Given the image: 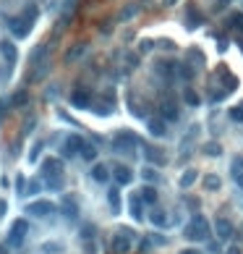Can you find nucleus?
<instances>
[{
    "mask_svg": "<svg viewBox=\"0 0 243 254\" xmlns=\"http://www.w3.org/2000/svg\"><path fill=\"white\" fill-rule=\"evenodd\" d=\"M230 24L236 26L238 32H243V13H233V16H230Z\"/></svg>",
    "mask_w": 243,
    "mask_h": 254,
    "instance_id": "nucleus-32",
    "label": "nucleus"
},
{
    "mask_svg": "<svg viewBox=\"0 0 243 254\" xmlns=\"http://www.w3.org/2000/svg\"><path fill=\"white\" fill-rule=\"evenodd\" d=\"M204 150H207V155H220V144H204Z\"/></svg>",
    "mask_w": 243,
    "mask_h": 254,
    "instance_id": "nucleus-35",
    "label": "nucleus"
},
{
    "mask_svg": "<svg viewBox=\"0 0 243 254\" xmlns=\"http://www.w3.org/2000/svg\"><path fill=\"white\" fill-rule=\"evenodd\" d=\"M228 254H241V249H236V247H233V249H228Z\"/></svg>",
    "mask_w": 243,
    "mask_h": 254,
    "instance_id": "nucleus-42",
    "label": "nucleus"
},
{
    "mask_svg": "<svg viewBox=\"0 0 243 254\" xmlns=\"http://www.w3.org/2000/svg\"><path fill=\"white\" fill-rule=\"evenodd\" d=\"M149 220H152V225H160V228H165V225H170V220H167V215L162 212V210H154L149 212Z\"/></svg>",
    "mask_w": 243,
    "mask_h": 254,
    "instance_id": "nucleus-17",
    "label": "nucleus"
},
{
    "mask_svg": "<svg viewBox=\"0 0 243 254\" xmlns=\"http://www.w3.org/2000/svg\"><path fill=\"white\" fill-rule=\"evenodd\" d=\"M0 55L5 58L8 66H13L16 58H18V52H16V45L13 42H8V40H0Z\"/></svg>",
    "mask_w": 243,
    "mask_h": 254,
    "instance_id": "nucleus-9",
    "label": "nucleus"
},
{
    "mask_svg": "<svg viewBox=\"0 0 243 254\" xmlns=\"http://www.w3.org/2000/svg\"><path fill=\"white\" fill-rule=\"evenodd\" d=\"M92 178H95L97 184H105V181H107V168H105V165H99V162H97V165L92 168Z\"/></svg>",
    "mask_w": 243,
    "mask_h": 254,
    "instance_id": "nucleus-20",
    "label": "nucleus"
},
{
    "mask_svg": "<svg viewBox=\"0 0 243 254\" xmlns=\"http://www.w3.org/2000/svg\"><path fill=\"white\" fill-rule=\"evenodd\" d=\"M186 24H189V26H199V24H204V16H201L199 8L189 5V11H186Z\"/></svg>",
    "mask_w": 243,
    "mask_h": 254,
    "instance_id": "nucleus-15",
    "label": "nucleus"
},
{
    "mask_svg": "<svg viewBox=\"0 0 243 254\" xmlns=\"http://www.w3.org/2000/svg\"><path fill=\"white\" fill-rule=\"evenodd\" d=\"M175 3V0H162V5H173Z\"/></svg>",
    "mask_w": 243,
    "mask_h": 254,
    "instance_id": "nucleus-43",
    "label": "nucleus"
},
{
    "mask_svg": "<svg viewBox=\"0 0 243 254\" xmlns=\"http://www.w3.org/2000/svg\"><path fill=\"white\" fill-rule=\"evenodd\" d=\"M238 48H241V50H243V37H241V40H238Z\"/></svg>",
    "mask_w": 243,
    "mask_h": 254,
    "instance_id": "nucleus-44",
    "label": "nucleus"
},
{
    "mask_svg": "<svg viewBox=\"0 0 243 254\" xmlns=\"http://www.w3.org/2000/svg\"><path fill=\"white\" fill-rule=\"evenodd\" d=\"M84 52H87V42H79V45H73V48L65 52V60H68V63H71V60H79Z\"/></svg>",
    "mask_w": 243,
    "mask_h": 254,
    "instance_id": "nucleus-18",
    "label": "nucleus"
},
{
    "mask_svg": "<svg viewBox=\"0 0 243 254\" xmlns=\"http://www.w3.org/2000/svg\"><path fill=\"white\" fill-rule=\"evenodd\" d=\"M42 252H45V254H50V252H52V254H58V252H63V247H60V244H45Z\"/></svg>",
    "mask_w": 243,
    "mask_h": 254,
    "instance_id": "nucleus-34",
    "label": "nucleus"
},
{
    "mask_svg": "<svg viewBox=\"0 0 243 254\" xmlns=\"http://www.w3.org/2000/svg\"><path fill=\"white\" fill-rule=\"evenodd\" d=\"M107 202H110V207H113V212L118 215V212H120V194L115 192V189L107 194Z\"/></svg>",
    "mask_w": 243,
    "mask_h": 254,
    "instance_id": "nucleus-25",
    "label": "nucleus"
},
{
    "mask_svg": "<svg viewBox=\"0 0 243 254\" xmlns=\"http://www.w3.org/2000/svg\"><path fill=\"white\" fill-rule=\"evenodd\" d=\"M63 212L68 215V217H76V212H79L76 202H73V199H68V197H65V202H63Z\"/></svg>",
    "mask_w": 243,
    "mask_h": 254,
    "instance_id": "nucleus-24",
    "label": "nucleus"
},
{
    "mask_svg": "<svg viewBox=\"0 0 243 254\" xmlns=\"http://www.w3.org/2000/svg\"><path fill=\"white\" fill-rule=\"evenodd\" d=\"M26 102H29V95H26V92H18V95L11 100V105H16V107H18V105H26Z\"/></svg>",
    "mask_w": 243,
    "mask_h": 254,
    "instance_id": "nucleus-31",
    "label": "nucleus"
},
{
    "mask_svg": "<svg viewBox=\"0 0 243 254\" xmlns=\"http://www.w3.org/2000/svg\"><path fill=\"white\" fill-rule=\"evenodd\" d=\"M217 74H220V79H222V84H225V92H230V89H236V87H238V79L228 71V66H220V68H217Z\"/></svg>",
    "mask_w": 243,
    "mask_h": 254,
    "instance_id": "nucleus-14",
    "label": "nucleus"
},
{
    "mask_svg": "<svg viewBox=\"0 0 243 254\" xmlns=\"http://www.w3.org/2000/svg\"><path fill=\"white\" fill-rule=\"evenodd\" d=\"M84 147H87L84 139L73 134V137H68V139H65V144H63V155L65 157H73V155H79V152H84Z\"/></svg>",
    "mask_w": 243,
    "mask_h": 254,
    "instance_id": "nucleus-6",
    "label": "nucleus"
},
{
    "mask_svg": "<svg viewBox=\"0 0 243 254\" xmlns=\"http://www.w3.org/2000/svg\"><path fill=\"white\" fill-rule=\"evenodd\" d=\"M146 155H149V160H154L157 165H165V155H162V150H146Z\"/></svg>",
    "mask_w": 243,
    "mask_h": 254,
    "instance_id": "nucleus-26",
    "label": "nucleus"
},
{
    "mask_svg": "<svg viewBox=\"0 0 243 254\" xmlns=\"http://www.w3.org/2000/svg\"><path fill=\"white\" fill-rule=\"evenodd\" d=\"M128 207H131V215H134V217H144V215H142V210H144V199H142V194H131Z\"/></svg>",
    "mask_w": 243,
    "mask_h": 254,
    "instance_id": "nucleus-16",
    "label": "nucleus"
},
{
    "mask_svg": "<svg viewBox=\"0 0 243 254\" xmlns=\"http://www.w3.org/2000/svg\"><path fill=\"white\" fill-rule=\"evenodd\" d=\"M48 55H50V45H37V48H34V52H32V55H29V63H32V66H40V63H45V60H48Z\"/></svg>",
    "mask_w": 243,
    "mask_h": 254,
    "instance_id": "nucleus-11",
    "label": "nucleus"
},
{
    "mask_svg": "<svg viewBox=\"0 0 243 254\" xmlns=\"http://www.w3.org/2000/svg\"><path fill=\"white\" fill-rule=\"evenodd\" d=\"M48 186H50V189H60V186H63V178H60V176H55L52 181L48 178Z\"/></svg>",
    "mask_w": 243,
    "mask_h": 254,
    "instance_id": "nucleus-38",
    "label": "nucleus"
},
{
    "mask_svg": "<svg viewBox=\"0 0 243 254\" xmlns=\"http://www.w3.org/2000/svg\"><path fill=\"white\" fill-rule=\"evenodd\" d=\"M149 131H152L154 137H165V123L160 121V118H157V121L152 118V121H149Z\"/></svg>",
    "mask_w": 243,
    "mask_h": 254,
    "instance_id": "nucleus-22",
    "label": "nucleus"
},
{
    "mask_svg": "<svg viewBox=\"0 0 243 254\" xmlns=\"http://www.w3.org/2000/svg\"><path fill=\"white\" fill-rule=\"evenodd\" d=\"M160 110H162L165 121H178V105H175L173 100H162V102H160Z\"/></svg>",
    "mask_w": 243,
    "mask_h": 254,
    "instance_id": "nucleus-12",
    "label": "nucleus"
},
{
    "mask_svg": "<svg viewBox=\"0 0 243 254\" xmlns=\"http://www.w3.org/2000/svg\"><path fill=\"white\" fill-rule=\"evenodd\" d=\"M233 176H236V181L243 186V170H238V168H236V173H233Z\"/></svg>",
    "mask_w": 243,
    "mask_h": 254,
    "instance_id": "nucleus-40",
    "label": "nucleus"
},
{
    "mask_svg": "<svg viewBox=\"0 0 243 254\" xmlns=\"http://www.w3.org/2000/svg\"><path fill=\"white\" fill-rule=\"evenodd\" d=\"M113 254H128L131 252V236L128 233H118L113 236V244H110Z\"/></svg>",
    "mask_w": 243,
    "mask_h": 254,
    "instance_id": "nucleus-7",
    "label": "nucleus"
},
{
    "mask_svg": "<svg viewBox=\"0 0 243 254\" xmlns=\"http://www.w3.org/2000/svg\"><path fill=\"white\" fill-rule=\"evenodd\" d=\"M71 105L73 107H89L92 105V92H89V89H73V92H71Z\"/></svg>",
    "mask_w": 243,
    "mask_h": 254,
    "instance_id": "nucleus-8",
    "label": "nucleus"
},
{
    "mask_svg": "<svg viewBox=\"0 0 243 254\" xmlns=\"http://www.w3.org/2000/svg\"><path fill=\"white\" fill-rule=\"evenodd\" d=\"M45 170H48L50 176H60V173H63V160H58V157H50L48 162H45Z\"/></svg>",
    "mask_w": 243,
    "mask_h": 254,
    "instance_id": "nucleus-19",
    "label": "nucleus"
},
{
    "mask_svg": "<svg viewBox=\"0 0 243 254\" xmlns=\"http://www.w3.org/2000/svg\"><path fill=\"white\" fill-rule=\"evenodd\" d=\"M214 231H217L220 239H233V223L225 220V217H217V223H214Z\"/></svg>",
    "mask_w": 243,
    "mask_h": 254,
    "instance_id": "nucleus-13",
    "label": "nucleus"
},
{
    "mask_svg": "<svg viewBox=\"0 0 243 254\" xmlns=\"http://www.w3.org/2000/svg\"><path fill=\"white\" fill-rule=\"evenodd\" d=\"M204 189H209V192L220 189V178L217 176H207V178H204Z\"/></svg>",
    "mask_w": 243,
    "mask_h": 254,
    "instance_id": "nucleus-29",
    "label": "nucleus"
},
{
    "mask_svg": "<svg viewBox=\"0 0 243 254\" xmlns=\"http://www.w3.org/2000/svg\"><path fill=\"white\" fill-rule=\"evenodd\" d=\"M186 102H189V105H199V102H201V97L196 95L194 89H186Z\"/></svg>",
    "mask_w": 243,
    "mask_h": 254,
    "instance_id": "nucleus-30",
    "label": "nucleus"
},
{
    "mask_svg": "<svg viewBox=\"0 0 243 254\" xmlns=\"http://www.w3.org/2000/svg\"><path fill=\"white\" fill-rule=\"evenodd\" d=\"M128 105H131V113H134V115H139V118L144 115V110H142V100H139V97L131 95V97H128Z\"/></svg>",
    "mask_w": 243,
    "mask_h": 254,
    "instance_id": "nucleus-23",
    "label": "nucleus"
},
{
    "mask_svg": "<svg viewBox=\"0 0 243 254\" xmlns=\"http://www.w3.org/2000/svg\"><path fill=\"white\" fill-rule=\"evenodd\" d=\"M26 215H34V217H48V215H55V204L52 202H32L26 204Z\"/></svg>",
    "mask_w": 243,
    "mask_h": 254,
    "instance_id": "nucleus-4",
    "label": "nucleus"
},
{
    "mask_svg": "<svg viewBox=\"0 0 243 254\" xmlns=\"http://www.w3.org/2000/svg\"><path fill=\"white\" fill-rule=\"evenodd\" d=\"M26 233H29V225H26V220H13L11 233H8V247H21Z\"/></svg>",
    "mask_w": 243,
    "mask_h": 254,
    "instance_id": "nucleus-3",
    "label": "nucleus"
},
{
    "mask_svg": "<svg viewBox=\"0 0 243 254\" xmlns=\"http://www.w3.org/2000/svg\"><path fill=\"white\" fill-rule=\"evenodd\" d=\"M139 194H142V199H144L146 204H157V192H154V186H144Z\"/></svg>",
    "mask_w": 243,
    "mask_h": 254,
    "instance_id": "nucleus-21",
    "label": "nucleus"
},
{
    "mask_svg": "<svg viewBox=\"0 0 243 254\" xmlns=\"http://www.w3.org/2000/svg\"><path fill=\"white\" fill-rule=\"evenodd\" d=\"M136 11H139V5H134V3H131V5H126L123 11H120V21H128L131 16H136Z\"/></svg>",
    "mask_w": 243,
    "mask_h": 254,
    "instance_id": "nucleus-28",
    "label": "nucleus"
},
{
    "mask_svg": "<svg viewBox=\"0 0 243 254\" xmlns=\"http://www.w3.org/2000/svg\"><path fill=\"white\" fill-rule=\"evenodd\" d=\"M230 118H233V121H243V102L233 107V110H230Z\"/></svg>",
    "mask_w": 243,
    "mask_h": 254,
    "instance_id": "nucleus-33",
    "label": "nucleus"
},
{
    "mask_svg": "<svg viewBox=\"0 0 243 254\" xmlns=\"http://www.w3.org/2000/svg\"><path fill=\"white\" fill-rule=\"evenodd\" d=\"M29 192H32V194L40 192V181H29Z\"/></svg>",
    "mask_w": 243,
    "mask_h": 254,
    "instance_id": "nucleus-39",
    "label": "nucleus"
},
{
    "mask_svg": "<svg viewBox=\"0 0 243 254\" xmlns=\"http://www.w3.org/2000/svg\"><path fill=\"white\" fill-rule=\"evenodd\" d=\"M209 236H212V228H209V223L204 220L201 215H196L189 223V228H186V239L189 241H207Z\"/></svg>",
    "mask_w": 243,
    "mask_h": 254,
    "instance_id": "nucleus-1",
    "label": "nucleus"
},
{
    "mask_svg": "<svg viewBox=\"0 0 243 254\" xmlns=\"http://www.w3.org/2000/svg\"><path fill=\"white\" fill-rule=\"evenodd\" d=\"M81 155L87 157V160H95V157H97V150H95V147H84V152H81Z\"/></svg>",
    "mask_w": 243,
    "mask_h": 254,
    "instance_id": "nucleus-37",
    "label": "nucleus"
},
{
    "mask_svg": "<svg viewBox=\"0 0 243 254\" xmlns=\"http://www.w3.org/2000/svg\"><path fill=\"white\" fill-rule=\"evenodd\" d=\"M113 144H115L118 150H126L128 155H131V152H134V147L139 144V137H134V134H128V131H120L118 137H115V142H113Z\"/></svg>",
    "mask_w": 243,
    "mask_h": 254,
    "instance_id": "nucleus-5",
    "label": "nucleus"
},
{
    "mask_svg": "<svg viewBox=\"0 0 243 254\" xmlns=\"http://www.w3.org/2000/svg\"><path fill=\"white\" fill-rule=\"evenodd\" d=\"M32 21L26 19V16H11L8 19V29H11V34L16 40H24V37H29V32H32Z\"/></svg>",
    "mask_w": 243,
    "mask_h": 254,
    "instance_id": "nucleus-2",
    "label": "nucleus"
},
{
    "mask_svg": "<svg viewBox=\"0 0 243 254\" xmlns=\"http://www.w3.org/2000/svg\"><path fill=\"white\" fill-rule=\"evenodd\" d=\"M142 176H144L146 181H152V178H157V170H154V168H149V165H146V168L142 170Z\"/></svg>",
    "mask_w": 243,
    "mask_h": 254,
    "instance_id": "nucleus-36",
    "label": "nucleus"
},
{
    "mask_svg": "<svg viewBox=\"0 0 243 254\" xmlns=\"http://www.w3.org/2000/svg\"><path fill=\"white\" fill-rule=\"evenodd\" d=\"M194 181H196V170H186V173L181 176V186H183V189H189Z\"/></svg>",
    "mask_w": 243,
    "mask_h": 254,
    "instance_id": "nucleus-27",
    "label": "nucleus"
},
{
    "mask_svg": "<svg viewBox=\"0 0 243 254\" xmlns=\"http://www.w3.org/2000/svg\"><path fill=\"white\" fill-rule=\"evenodd\" d=\"M181 254H201V252H196V249H183Z\"/></svg>",
    "mask_w": 243,
    "mask_h": 254,
    "instance_id": "nucleus-41",
    "label": "nucleus"
},
{
    "mask_svg": "<svg viewBox=\"0 0 243 254\" xmlns=\"http://www.w3.org/2000/svg\"><path fill=\"white\" fill-rule=\"evenodd\" d=\"M113 176H115V181H118L120 186H126V184L134 181V170L126 168V165H113Z\"/></svg>",
    "mask_w": 243,
    "mask_h": 254,
    "instance_id": "nucleus-10",
    "label": "nucleus"
}]
</instances>
